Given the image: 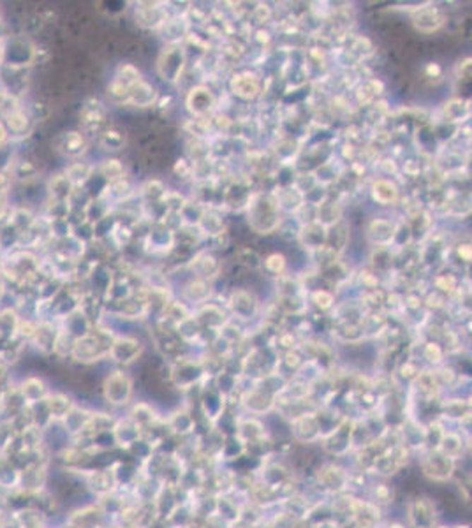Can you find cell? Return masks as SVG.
Instances as JSON below:
<instances>
[{
  "mask_svg": "<svg viewBox=\"0 0 472 528\" xmlns=\"http://www.w3.org/2000/svg\"><path fill=\"white\" fill-rule=\"evenodd\" d=\"M414 25L423 32H432L442 25V14L435 7H423L414 14Z\"/></svg>",
  "mask_w": 472,
  "mask_h": 528,
  "instance_id": "obj_1",
  "label": "cell"
},
{
  "mask_svg": "<svg viewBox=\"0 0 472 528\" xmlns=\"http://www.w3.org/2000/svg\"><path fill=\"white\" fill-rule=\"evenodd\" d=\"M374 196L381 203H391L396 199V188L388 181H377L374 185Z\"/></svg>",
  "mask_w": 472,
  "mask_h": 528,
  "instance_id": "obj_2",
  "label": "cell"
},
{
  "mask_svg": "<svg viewBox=\"0 0 472 528\" xmlns=\"http://www.w3.org/2000/svg\"><path fill=\"white\" fill-rule=\"evenodd\" d=\"M284 258L282 256H271L270 259H268V268H271L273 271H281L282 268H284Z\"/></svg>",
  "mask_w": 472,
  "mask_h": 528,
  "instance_id": "obj_3",
  "label": "cell"
}]
</instances>
